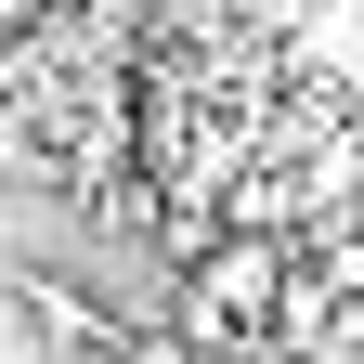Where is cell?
<instances>
[{
	"instance_id": "7a4b0ae2",
	"label": "cell",
	"mask_w": 364,
	"mask_h": 364,
	"mask_svg": "<svg viewBox=\"0 0 364 364\" xmlns=\"http://www.w3.org/2000/svg\"><path fill=\"white\" fill-rule=\"evenodd\" d=\"M326 351H338V364H364V299H338V326H326Z\"/></svg>"
},
{
	"instance_id": "277c9868",
	"label": "cell",
	"mask_w": 364,
	"mask_h": 364,
	"mask_svg": "<svg viewBox=\"0 0 364 364\" xmlns=\"http://www.w3.org/2000/svg\"><path fill=\"white\" fill-rule=\"evenodd\" d=\"M91 364H105V351H91Z\"/></svg>"
},
{
	"instance_id": "3957f363",
	"label": "cell",
	"mask_w": 364,
	"mask_h": 364,
	"mask_svg": "<svg viewBox=\"0 0 364 364\" xmlns=\"http://www.w3.org/2000/svg\"><path fill=\"white\" fill-rule=\"evenodd\" d=\"M287 364H338V351H287Z\"/></svg>"
},
{
	"instance_id": "6da1fadb",
	"label": "cell",
	"mask_w": 364,
	"mask_h": 364,
	"mask_svg": "<svg viewBox=\"0 0 364 364\" xmlns=\"http://www.w3.org/2000/svg\"><path fill=\"white\" fill-rule=\"evenodd\" d=\"M14 326L39 338V364H91V351H117V326H130V312H117L105 287H78V273L26 260V273H14Z\"/></svg>"
}]
</instances>
